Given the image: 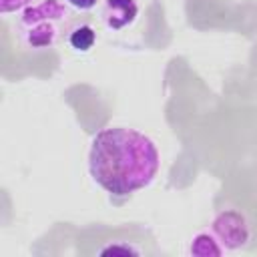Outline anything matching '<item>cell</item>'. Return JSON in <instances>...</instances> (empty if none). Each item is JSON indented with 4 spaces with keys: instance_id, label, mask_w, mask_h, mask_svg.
<instances>
[{
    "instance_id": "cell-1",
    "label": "cell",
    "mask_w": 257,
    "mask_h": 257,
    "mask_svg": "<svg viewBox=\"0 0 257 257\" xmlns=\"http://www.w3.org/2000/svg\"><path fill=\"white\" fill-rule=\"evenodd\" d=\"M161 157L151 137L126 126H108L94 135L88 151L92 181L114 197H128L153 183Z\"/></svg>"
},
{
    "instance_id": "cell-4",
    "label": "cell",
    "mask_w": 257,
    "mask_h": 257,
    "mask_svg": "<svg viewBox=\"0 0 257 257\" xmlns=\"http://www.w3.org/2000/svg\"><path fill=\"white\" fill-rule=\"evenodd\" d=\"M139 6L135 0H106L102 6V20L108 28L120 30L135 22Z\"/></svg>"
},
{
    "instance_id": "cell-3",
    "label": "cell",
    "mask_w": 257,
    "mask_h": 257,
    "mask_svg": "<svg viewBox=\"0 0 257 257\" xmlns=\"http://www.w3.org/2000/svg\"><path fill=\"white\" fill-rule=\"evenodd\" d=\"M213 235L225 249H239L245 247L251 239V225L247 217L237 209H223L217 213L211 225Z\"/></svg>"
},
{
    "instance_id": "cell-8",
    "label": "cell",
    "mask_w": 257,
    "mask_h": 257,
    "mask_svg": "<svg viewBox=\"0 0 257 257\" xmlns=\"http://www.w3.org/2000/svg\"><path fill=\"white\" fill-rule=\"evenodd\" d=\"M70 6H74L76 10H90V8H94L96 6V2L98 0H66Z\"/></svg>"
},
{
    "instance_id": "cell-7",
    "label": "cell",
    "mask_w": 257,
    "mask_h": 257,
    "mask_svg": "<svg viewBox=\"0 0 257 257\" xmlns=\"http://www.w3.org/2000/svg\"><path fill=\"white\" fill-rule=\"evenodd\" d=\"M34 0H0V12L2 14H10V12H18L24 10L28 6H32Z\"/></svg>"
},
{
    "instance_id": "cell-2",
    "label": "cell",
    "mask_w": 257,
    "mask_h": 257,
    "mask_svg": "<svg viewBox=\"0 0 257 257\" xmlns=\"http://www.w3.org/2000/svg\"><path fill=\"white\" fill-rule=\"evenodd\" d=\"M68 8L58 0H44L42 4L24 8L18 30L26 48L30 50H46L56 44L60 34L64 32V24L68 20Z\"/></svg>"
},
{
    "instance_id": "cell-6",
    "label": "cell",
    "mask_w": 257,
    "mask_h": 257,
    "mask_svg": "<svg viewBox=\"0 0 257 257\" xmlns=\"http://www.w3.org/2000/svg\"><path fill=\"white\" fill-rule=\"evenodd\" d=\"M96 42V34L88 24H80L76 28L70 30L68 34V44L76 50V52H88Z\"/></svg>"
},
{
    "instance_id": "cell-5",
    "label": "cell",
    "mask_w": 257,
    "mask_h": 257,
    "mask_svg": "<svg viewBox=\"0 0 257 257\" xmlns=\"http://www.w3.org/2000/svg\"><path fill=\"white\" fill-rule=\"evenodd\" d=\"M225 251V247L219 243V239L213 235V231H203L197 233L191 241V253L193 255H221Z\"/></svg>"
}]
</instances>
